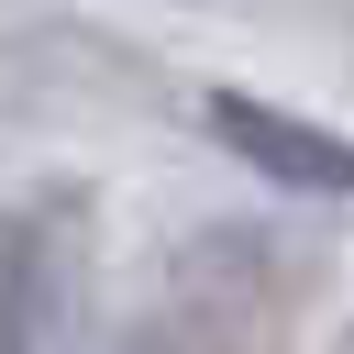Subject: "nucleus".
<instances>
[{"mask_svg": "<svg viewBox=\"0 0 354 354\" xmlns=\"http://www.w3.org/2000/svg\"><path fill=\"white\" fill-rule=\"evenodd\" d=\"M199 122H210V144H221L232 166H254L266 188H288V199H343V210H354V133H332V122H310V111H277V100H243V88H210Z\"/></svg>", "mask_w": 354, "mask_h": 354, "instance_id": "f257e3e1", "label": "nucleus"}, {"mask_svg": "<svg viewBox=\"0 0 354 354\" xmlns=\"http://www.w3.org/2000/svg\"><path fill=\"white\" fill-rule=\"evenodd\" d=\"M44 310H55L44 232H33V210H0V354H33L44 343Z\"/></svg>", "mask_w": 354, "mask_h": 354, "instance_id": "f03ea898", "label": "nucleus"}, {"mask_svg": "<svg viewBox=\"0 0 354 354\" xmlns=\"http://www.w3.org/2000/svg\"><path fill=\"white\" fill-rule=\"evenodd\" d=\"M144 354H166V343H144Z\"/></svg>", "mask_w": 354, "mask_h": 354, "instance_id": "7ed1b4c3", "label": "nucleus"}]
</instances>
